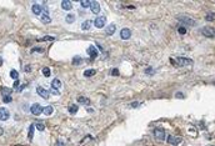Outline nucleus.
<instances>
[{
	"label": "nucleus",
	"instance_id": "obj_1",
	"mask_svg": "<svg viewBox=\"0 0 215 146\" xmlns=\"http://www.w3.org/2000/svg\"><path fill=\"white\" fill-rule=\"evenodd\" d=\"M178 20H179L180 23L188 25V26H196L195 20L191 19V18H189V16H185V15H180V16H178Z\"/></svg>",
	"mask_w": 215,
	"mask_h": 146
},
{
	"label": "nucleus",
	"instance_id": "obj_2",
	"mask_svg": "<svg viewBox=\"0 0 215 146\" xmlns=\"http://www.w3.org/2000/svg\"><path fill=\"white\" fill-rule=\"evenodd\" d=\"M175 65L179 66H188V65H193V60L188 58H178L175 61Z\"/></svg>",
	"mask_w": 215,
	"mask_h": 146
},
{
	"label": "nucleus",
	"instance_id": "obj_3",
	"mask_svg": "<svg viewBox=\"0 0 215 146\" xmlns=\"http://www.w3.org/2000/svg\"><path fill=\"white\" fill-rule=\"evenodd\" d=\"M43 110H44V107L41 106L40 104H33V105H31V107H30V111H31V114H33V115H35V116L40 115V114L43 112Z\"/></svg>",
	"mask_w": 215,
	"mask_h": 146
},
{
	"label": "nucleus",
	"instance_id": "obj_4",
	"mask_svg": "<svg viewBox=\"0 0 215 146\" xmlns=\"http://www.w3.org/2000/svg\"><path fill=\"white\" fill-rule=\"evenodd\" d=\"M154 136H155V139L163 141V140L165 139V130L161 129V127H157V129L154 130Z\"/></svg>",
	"mask_w": 215,
	"mask_h": 146
},
{
	"label": "nucleus",
	"instance_id": "obj_5",
	"mask_svg": "<svg viewBox=\"0 0 215 146\" xmlns=\"http://www.w3.org/2000/svg\"><path fill=\"white\" fill-rule=\"evenodd\" d=\"M10 116L9 110L6 107H0V120L1 121H6Z\"/></svg>",
	"mask_w": 215,
	"mask_h": 146
},
{
	"label": "nucleus",
	"instance_id": "obj_6",
	"mask_svg": "<svg viewBox=\"0 0 215 146\" xmlns=\"http://www.w3.org/2000/svg\"><path fill=\"white\" fill-rule=\"evenodd\" d=\"M168 144H170V145L173 146H176L179 145L180 142H181V137H178V136H171V135H169V137H168Z\"/></svg>",
	"mask_w": 215,
	"mask_h": 146
},
{
	"label": "nucleus",
	"instance_id": "obj_7",
	"mask_svg": "<svg viewBox=\"0 0 215 146\" xmlns=\"http://www.w3.org/2000/svg\"><path fill=\"white\" fill-rule=\"evenodd\" d=\"M36 92H38V94H39L43 99H45V100H48L49 96H50L49 91H48V90H45L44 88H41V86H38V88H36Z\"/></svg>",
	"mask_w": 215,
	"mask_h": 146
},
{
	"label": "nucleus",
	"instance_id": "obj_8",
	"mask_svg": "<svg viewBox=\"0 0 215 146\" xmlns=\"http://www.w3.org/2000/svg\"><path fill=\"white\" fill-rule=\"evenodd\" d=\"M201 34L206 36V38H210V39H213L214 38V29L213 28H203L201 29Z\"/></svg>",
	"mask_w": 215,
	"mask_h": 146
},
{
	"label": "nucleus",
	"instance_id": "obj_9",
	"mask_svg": "<svg viewBox=\"0 0 215 146\" xmlns=\"http://www.w3.org/2000/svg\"><path fill=\"white\" fill-rule=\"evenodd\" d=\"M105 23H106V18H105V16H99V18L95 19L94 25H95L98 29H100V28H103V26L105 25Z\"/></svg>",
	"mask_w": 215,
	"mask_h": 146
},
{
	"label": "nucleus",
	"instance_id": "obj_10",
	"mask_svg": "<svg viewBox=\"0 0 215 146\" xmlns=\"http://www.w3.org/2000/svg\"><path fill=\"white\" fill-rule=\"evenodd\" d=\"M130 35H131V31H130V29H128V28H124V29L120 31V38L123 40L130 39Z\"/></svg>",
	"mask_w": 215,
	"mask_h": 146
},
{
	"label": "nucleus",
	"instance_id": "obj_11",
	"mask_svg": "<svg viewBox=\"0 0 215 146\" xmlns=\"http://www.w3.org/2000/svg\"><path fill=\"white\" fill-rule=\"evenodd\" d=\"M90 9H91V13L98 14L100 13V4L98 1H90Z\"/></svg>",
	"mask_w": 215,
	"mask_h": 146
},
{
	"label": "nucleus",
	"instance_id": "obj_12",
	"mask_svg": "<svg viewBox=\"0 0 215 146\" xmlns=\"http://www.w3.org/2000/svg\"><path fill=\"white\" fill-rule=\"evenodd\" d=\"M86 51H88V54L90 55V58H91V59L98 58V54H99V53H98V49H95L94 46H93V45H90Z\"/></svg>",
	"mask_w": 215,
	"mask_h": 146
},
{
	"label": "nucleus",
	"instance_id": "obj_13",
	"mask_svg": "<svg viewBox=\"0 0 215 146\" xmlns=\"http://www.w3.org/2000/svg\"><path fill=\"white\" fill-rule=\"evenodd\" d=\"M31 10H33V13H34L35 15H41L43 8L40 6L39 4H34V5H33V8H31Z\"/></svg>",
	"mask_w": 215,
	"mask_h": 146
},
{
	"label": "nucleus",
	"instance_id": "obj_14",
	"mask_svg": "<svg viewBox=\"0 0 215 146\" xmlns=\"http://www.w3.org/2000/svg\"><path fill=\"white\" fill-rule=\"evenodd\" d=\"M61 8L64 10H70L73 8V4H71V1H69V0H64V1H61Z\"/></svg>",
	"mask_w": 215,
	"mask_h": 146
},
{
	"label": "nucleus",
	"instance_id": "obj_15",
	"mask_svg": "<svg viewBox=\"0 0 215 146\" xmlns=\"http://www.w3.org/2000/svg\"><path fill=\"white\" fill-rule=\"evenodd\" d=\"M91 25H93V21L91 20H85L83 24H81V29L84 30V31H86L91 28Z\"/></svg>",
	"mask_w": 215,
	"mask_h": 146
},
{
	"label": "nucleus",
	"instance_id": "obj_16",
	"mask_svg": "<svg viewBox=\"0 0 215 146\" xmlns=\"http://www.w3.org/2000/svg\"><path fill=\"white\" fill-rule=\"evenodd\" d=\"M40 21H41L43 24H49L50 21H51V19H50V16L48 14H41V15H40Z\"/></svg>",
	"mask_w": 215,
	"mask_h": 146
},
{
	"label": "nucleus",
	"instance_id": "obj_17",
	"mask_svg": "<svg viewBox=\"0 0 215 146\" xmlns=\"http://www.w3.org/2000/svg\"><path fill=\"white\" fill-rule=\"evenodd\" d=\"M0 91H1V95L3 97H8V96H11V90L8 88H1L0 89Z\"/></svg>",
	"mask_w": 215,
	"mask_h": 146
},
{
	"label": "nucleus",
	"instance_id": "obj_18",
	"mask_svg": "<svg viewBox=\"0 0 215 146\" xmlns=\"http://www.w3.org/2000/svg\"><path fill=\"white\" fill-rule=\"evenodd\" d=\"M115 24H110V25H108L106 28V34L108 35H113L114 33H115Z\"/></svg>",
	"mask_w": 215,
	"mask_h": 146
},
{
	"label": "nucleus",
	"instance_id": "obj_19",
	"mask_svg": "<svg viewBox=\"0 0 215 146\" xmlns=\"http://www.w3.org/2000/svg\"><path fill=\"white\" fill-rule=\"evenodd\" d=\"M51 86H53V89H60L61 88V81L59 79H54L53 82H51Z\"/></svg>",
	"mask_w": 215,
	"mask_h": 146
},
{
	"label": "nucleus",
	"instance_id": "obj_20",
	"mask_svg": "<svg viewBox=\"0 0 215 146\" xmlns=\"http://www.w3.org/2000/svg\"><path fill=\"white\" fill-rule=\"evenodd\" d=\"M43 112H44L46 116H49V115H51V114L54 112V109H53V106H46V107H44Z\"/></svg>",
	"mask_w": 215,
	"mask_h": 146
},
{
	"label": "nucleus",
	"instance_id": "obj_21",
	"mask_svg": "<svg viewBox=\"0 0 215 146\" xmlns=\"http://www.w3.org/2000/svg\"><path fill=\"white\" fill-rule=\"evenodd\" d=\"M65 21H66L68 24H73V23L75 21V15H74V14H69V15H66Z\"/></svg>",
	"mask_w": 215,
	"mask_h": 146
},
{
	"label": "nucleus",
	"instance_id": "obj_22",
	"mask_svg": "<svg viewBox=\"0 0 215 146\" xmlns=\"http://www.w3.org/2000/svg\"><path fill=\"white\" fill-rule=\"evenodd\" d=\"M95 74H96V70H94V69L84 71V76H85V78H89V76H94Z\"/></svg>",
	"mask_w": 215,
	"mask_h": 146
},
{
	"label": "nucleus",
	"instance_id": "obj_23",
	"mask_svg": "<svg viewBox=\"0 0 215 146\" xmlns=\"http://www.w3.org/2000/svg\"><path fill=\"white\" fill-rule=\"evenodd\" d=\"M34 129H35V125H30L29 126V134H28L29 140H33V137H34Z\"/></svg>",
	"mask_w": 215,
	"mask_h": 146
},
{
	"label": "nucleus",
	"instance_id": "obj_24",
	"mask_svg": "<svg viewBox=\"0 0 215 146\" xmlns=\"http://www.w3.org/2000/svg\"><path fill=\"white\" fill-rule=\"evenodd\" d=\"M78 102L83 104V105H88V104H89V100L85 96H79L78 97Z\"/></svg>",
	"mask_w": 215,
	"mask_h": 146
},
{
	"label": "nucleus",
	"instance_id": "obj_25",
	"mask_svg": "<svg viewBox=\"0 0 215 146\" xmlns=\"http://www.w3.org/2000/svg\"><path fill=\"white\" fill-rule=\"evenodd\" d=\"M78 110H79L78 105H70V106H69V112H70V114H76Z\"/></svg>",
	"mask_w": 215,
	"mask_h": 146
},
{
	"label": "nucleus",
	"instance_id": "obj_26",
	"mask_svg": "<svg viewBox=\"0 0 215 146\" xmlns=\"http://www.w3.org/2000/svg\"><path fill=\"white\" fill-rule=\"evenodd\" d=\"M10 76H11V79H14V80H18L19 74H18L16 70H11V71H10Z\"/></svg>",
	"mask_w": 215,
	"mask_h": 146
},
{
	"label": "nucleus",
	"instance_id": "obj_27",
	"mask_svg": "<svg viewBox=\"0 0 215 146\" xmlns=\"http://www.w3.org/2000/svg\"><path fill=\"white\" fill-rule=\"evenodd\" d=\"M83 58H80V56H74V59H73V64L74 65H79V64H81V60Z\"/></svg>",
	"mask_w": 215,
	"mask_h": 146
},
{
	"label": "nucleus",
	"instance_id": "obj_28",
	"mask_svg": "<svg viewBox=\"0 0 215 146\" xmlns=\"http://www.w3.org/2000/svg\"><path fill=\"white\" fill-rule=\"evenodd\" d=\"M50 74H51V71H50L49 68H44V69H43V75H44L45 78H49Z\"/></svg>",
	"mask_w": 215,
	"mask_h": 146
},
{
	"label": "nucleus",
	"instance_id": "obj_29",
	"mask_svg": "<svg viewBox=\"0 0 215 146\" xmlns=\"http://www.w3.org/2000/svg\"><path fill=\"white\" fill-rule=\"evenodd\" d=\"M55 39L54 36H44V38H41V39H38L39 41H53V40Z\"/></svg>",
	"mask_w": 215,
	"mask_h": 146
},
{
	"label": "nucleus",
	"instance_id": "obj_30",
	"mask_svg": "<svg viewBox=\"0 0 215 146\" xmlns=\"http://www.w3.org/2000/svg\"><path fill=\"white\" fill-rule=\"evenodd\" d=\"M80 4H81L83 8H89L90 6V1L89 0H83V1H80Z\"/></svg>",
	"mask_w": 215,
	"mask_h": 146
},
{
	"label": "nucleus",
	"instance_id": "obj_31",
	"mask_svg": "<svg viewBox=\"0 0 215 146\" xmlns=\"http://www.w3.org/2000/svg\"><path fill=\"white\" fill-rule=\"evenodd\" d=\"M36 129H38L39 131H44V130H45V125H44L43 122H38V124H36Z\"/></svg>",
	"mask_w": 215,
	"mask_h": 146
},
{
	"label": "nucleus",
	"instance_id": "obj_32",
	"mask_svg": "<svg viewBox=\"0 0 215 146\" xmlns=\"http://www.w3.org/2000/svg\"><path fill=\"white\" fill-rule=\"evenodd\" d=\"M178 33H179V34H181V35H184V34H186V29H185V26H179V29H178Z\"/></svg>",
	"mask_w": 215,
	"mask_h": 146
},
{
	"label": "nucleus",
	"instance_id": "obj_33",
	"mask_svg": "<svg viewBox=\"0 0 215 146\" xmlns=\"http://www.w3.org/2000/svg\"><path fill=\"white\" fill-rule=\"evenodd\" d=\"M206 20H208V21H213V20H214V13L208 14V15H206Z\"/></svg>",
	"mask_w": 215,
	"mask_h": 146
},
{
	"label": "nucleus",
	"instance_id": "obj_34",
	"mask_svg": "<svg viewBox=\"0 0 215 146\" xmlns=\"http://www.w3.org/2000/svg\"><path fill=\"white\" fill-rule=\"evenodd\" d=\"M43 51H44L43 48H34L31 50V53H43Z\"/></svg>",
	"mask_w": 215,
	"mask_h": 146
},
{
	"label": "nucleus",
	"instance_id": "obj_35",
	"mask_svg": "<svg viewBox=\"0 0 215 146\" xmlns=\"http://www.w3.org/2000/svg\"><path fill=\"white\" fill-rule=\"evenodd\" d=\"M111 75H114V76H118V75H119V70H118V69H114V70L111 71Z\"/></svg>",
	"mask_w": 215,
	"mask_h": 146
},
{
	"label": "nucleus",
	"instance_id": "obj_36",
	"mask_svg": "<svg viewBox=\"0 0 215 146\" xmlns=\"http://www.w3.org/2000/svg\"><path fill=\"white\" fill-rule=\"evenodd\" d=\"M145 72H146V74H154V70H151V68H148L146 70H145Z\"/></svg>",
	"mask_w": 215,
	"mask_h": 146
},
{
	"label": "nucleus",
	"instance_id": "obj_37",
	"mask_svg": "<svg viewBox=\"0 0 215 146\" xmlns=\"http://www.w3.org/2000/svg\"><path fill=\"white\" fill-rule=\"evenodd\" d=\"M30 70H31V68H30L29 65H26V66H25V71H26V72H29Z\"/></svg>",
	"mask_w": 215,
	"mask_h": 146
},
{
	"label": "nucleus",
	"instance_id": "obj_38",
	"mask_svg": "<svg viewBox=\"0 0 215 146\" xmlns=\"http://www.w3.org/2000/svg\"><path fill=\"white\" fill-rule=\"evenodd\" d=\"M18 85H19V80H15V82H14V88H18Z\"/></svg>",
	"mask_w": 215,
	"mask_h": 146
},
{
	"label": "nucleus",
	"instance_id": "obj_39",
	"mask_svg": "<svg viewBox=\"0 0 215 146\" xmlns=\"http://www.w3.org/2000/svg\"><path fill=\"white\" fill-rule=\"evenodd\" d=\"M176 97H184V95L180 94V92H176Z\"/></svg>",
	"mask_w": 215,
	"mask_h": 146
},
{
	"label": "nucleus",
	"instance_id": "obj_40",
	"mask_svg": "<svg viewBox=\"0 0 215 146\" xmlns=\"http://www.w3.org/2000/svg\"><path fill=\"white\" fill-rule=\"evenodd\" d=\"M131 106H133V107H136V106H139V102H133V104H131Z\"/></svg>",
	"mask_w": 215,
	"mask_h": 146
},
{
	"label": "nucleus",
	"instance_id": "obj_41",
	"mask_svg": "<svg viewBox=\"0 0 215 146\" xmlns=\"http://www.w3.org/2000/svg\"><path fill=\"white\" fill-rule=\"evenodd\" d=\"M4 134V130H3V127L0 126V135H3Z\"/></svg>",
	"mask_w": 215,
	"mask_h": 146
},
{
	"label": "nucleus",
	"instance_id": "obj_42",
	"mask_svg": "<svg viewBox=\"0 0 215 146\" xmlns=\"http://www.w3.org/2000/svg\"><path fill=\"white\" fill-rule=\"evenodd\" d=\"M58 146H64V142H60V141H59V142H58Z\"/></svg>",
	"mask_w": 215,
	"mask_h": 146
},
{
	"label": "nucleus",
	"instance_id": "obj_43",
	"mask_svg": "<svg viewBox=\"0 0 215 146\" xmlns=\"http://www.w3.org/2000/svg\"><path fill=\"white\" fill-rule=\"evenodd\" d=\"M3 65V59H1V56H0V66Z\"/></svg>",
	"mask_w": 215,
	"mask_h": 146
}]
</instances>
